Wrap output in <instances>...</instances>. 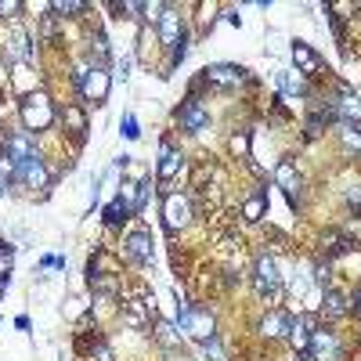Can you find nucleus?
Segmentation results:
<instances>
[{"label":"nucleus","mask_w":361,"mask_h":361,"mask_svg":"<svg viewBox=\"0 0 361 361\" xmlns=\"http://www.w3.org/2000/svg\"><path fill=\"white\" fill-rule=\"evenodd\" d=\"M18 116H22L29 134H40L54 123V105H51V98L44 94V90H33V94H25L18 102Z\"/></svg>","instance_id":"nucleus-1"},{"label":"nucleus","mask_w":361,"mask_h":361,"mask_svg":"<svg viewBox=\"0 0 361 361\" xmlns=\"http://www.w3.org/2000/svg\"><path fill=\"white\" fill-rule=\"evenodd\" d=\"M177 329L180 333H188L192 340H199V343H206V340H214L217 336V322H214V314L209 311H202V307H180V314H177Z\"/></svg>","instance_id":"nucleus-2"},{"label":"nucleus","mask_w":361,"mask_h":361,"mask_svg":"<svg viewBox=\"0 0 361 361\" xmlns=\"http://www.w3.org/2000/svg\"><path fill=\"white\" fill-rule=\"evenodd\" d=\"M340 340H336V333L333 329H325V325H318L314 333H311V343H307V357L311 361H340Z\"/></svg>","instance_id":"nucleus-3"},{"label":"nucleus","mask_w":361,"mask_h":361,"mask_svg":"<svg viewBox=\"0 0 361 361\" xmlns=\"http://www.w3.org/2000/svg\"><path fill=\"white\" fill-rule=\"evenodd\" d=\"M109 73L105 69H98V66H87V73H83V80L76 83L80 87V98L83 102H94V105H105V98H109Z\"/></svg>","instance_id":"nucleus-4"},{"label":"nucleus","mask_w":361,"mask_h":361,"mask_svg":"<svg viewBox=\"0 0 361 361\" xmlns=\"http://www.w3.org/2000/svg\"><path fill=\"white\" fill-rule=\"evenodd\" d=\"M253 286H257V293H260V296L279 293L282 275H279V260H275V257H267V253H260V257H257V267H253Z\"/></svg>","instance_id":"nucleus-5"},{"label":"nucleus","mask_w":361,"mask_h":361,"mask_svg":"<svg viewBox=\"0 0 361 361\" xmlns=\"http://www.w3.org/2000/svg\"><path fill=\"white\" fill-rule=\"evenodd\" d=\"M0 148L15 159V163H29V159H37V134H29V130H15L8 137H0Z\"/></svg>","instance_id":"nucleus-6"},{"label":"nucleus","mask_w":361,"mask_h":361,"mask_svg":"<svg viewBox=\"0 0 361 361\" xmlns=\"http://www.w3.org/2000/svg\"><path fill=\"white\" fill-rule=\"evenodd\" d=\"M177 127H180V130H188V134H199V130L209 127V112L202 109L199 98L188 94L185 102H180V109H177Z\"/></svg>","instance_id":"nucleus-7"},{"label":"nucleus","mask_w":361,"mask_h":361,"mask_svg":"<svg viewBox=\"0 0 361 361\" xmlns=\"http://www.w3.org/2000/svg\"><path fill=\"white\" fill-rule=\"evenodd\" d=\"M275 185L289 195V206H293V209H300V192H304V177H300V170H296V163H293V159H282V163L275 166Z\"/></svg>","instance_id":"nucleus-8"},{"label":"nucleus","mask_w":361,"mask_h":361,"mask_svg":"<svg viewBox=\"0 0 361 361\" xmlns=\"http://www.w3.org/2000/svg\"><path fill=\"white\" fill-rule=\"evenodd\" d=\"M152 318H156V304H152L145 293H134L127 304H123V322H127L130 329H145Z\"/></svg>","instance_id":"nucleus-9"},{"label":"nucleus","mask_w":361,"mask_h":361,"mask_svg":"<svg viewBox=\"0 0 361 361\" xmlns=\"http://www.w3.org/2000/svg\"><path fill=\"white\" fill-rule=\"evenodd\" d=\"M192 221V202L185 195H166L163 199V224L170 231H180V228H188Z\"/></svg>","instance_id":"nucleus-10"},{"label":"nucleus","mask_w":361,"mask_h":361,"mask_svg":"<svg viewBox=\"0 0 361 361\" xmlns=\"http://www.w3.org/2000/svg\"><path fill=\"white\" fill-rule=\"evenodd\" d=\"M246 80L250 76L243 66H206L202 69V83H209V87H238Z\"/></svg>","instance_id":"nucleus-11"},{"label":"nucleus","mask_w":361,"mask_h":361,"mask_svg":"<svg viewBox=\"0 0 361 361\" xmlns=\"http://www.w3.org/2000/svg\"><path fill=\"white\" fill-rule=\"evenodd\" d=\"M333 112H336L340 123H350V127L361 123V98L354 94L347 83H340V94H336V102H333Z\"/></svg>","instance_id":"nucleus-12"},{"label":"nucleus","mask_w":361,"mask_h":361,"mask_svg":"<svg viewBox=\"0 0 361 361\" xmlns=\"http://www.w3.org/2000/svg\"><path fill=\"white\" fill-rule=\"evenodd\" d=\"M314 329H318L314 314H296V318H289V340H293L296 354H307V343H311Z\"/></svg>","instance_id":"nucleus-13"},{"label":"nucleus","mask_w":361,"mask_h":361,"mask_svg":"<svg viewBox=\"0 0 361 361\" xmlns=\"http://www.w3.org/2000/svg\"><path fill=\"white\" fill-rule=\"evenodd\" d=\"M123 253L134 264H152V235L148 231H130L127 243H123Z\"/></svg>","instance_id":"nucleus-14"},{"label":"nucleus","mask_w":361,"mask_h":361,"mask_svg":"<svg viewBox=\"0 0 361 361\" xmlns=\"http://www.w3.org/2000/svg\"><path fill=\"white\" fill-rule=\"evenodd\" d=\"M275 83H279V90H282V98H286V102H296V98H307V94H311L307 76H300L296 69L279 73V76H275Z\"/></svg>","instance_id":"nucleus-15"},{"label":"nucleus","mask_w":361,"mask_h":361,"mask_svg":"<svg viewBox=\"0 0 361 361\" xmlns=\"http://www.w3.org/2000/svg\"><path fill=\"white\" fill-rule=\"evenodd\" d=\"M4 51H8V58H11V62H29V58H33V40H29V33H25V29H11V33H8V40H4Z\"/></svg>","instance_id":"nucleus-16"},{"label":"nucleus","mask_w":361,"mask_h":361,"mask_svg":"<svg viewBox=\"0 0 361 361\" xmlns=\"http://www.w3.org/2000/svg\"><path fill=\"white\" fill-rule=\"evenodd\" d=\"M18 180H22L25 188H47L51 185V173H47L44 159L37 156V159H29V163H18Z\"/></svg>","instance_id":"nucleus-17"},{"label":"nucleus","mask_w":361,"mask_h":361,"mask_svg":"<svg viewBox=\"0 0 361 361\" xmlns=\"http://www.w3.org/2000/svg\"><path fill=\"white\" fill-rule=\"evenodd\" d=\"M185 37V22H180V15L166 4L163 18H159V44L163 47H177V40Z\"/></svg>","instance_id":"nucleus-18"},{"label":"nucleus","mask_w":361,"mask_h":361,"mask_svg":"<svg viewBox=\"0 0 361 361\" xmlns=\"http://www.w3.org/2000/svg\"><path fill=\"white\" fill-rule=\"evenodd\" d=\"M293 62H296V73L300 76H314L318 69H322V54L314 51V47H307V44H293Z\"/></svg>","instance_id":"nucleus-19"},{"label":"nucleus","mask_w":361,"mask_h":361,"mask_svg":"<svg viewBox=\"0 0 361 361\" xmlns=\"http://www.w3.org/2000/svg\"><path fill=\"white\" fill-rule=\"evenodd\" d=\"M260 336H264V340H282V336H289V314H282V311L264 314V318H260Z\"/></svg>","instance_id":"nucleus-20"},{"label":"nucleus","mask_w":361,"mask_h":361,"mask_svg":"<svg viewBox=\"0 0 361 361\" xmlns=\"http://www.w3.org/2000/svg\"><path fill=\"white\" fill-rule=\"evenodd\" d=\"M62 123H66V130L73 134V141H76V145H83V141H87V112H83L80 105H69V109L62 112Z\"/></svg>","instance_id":"nucleus-21"},{"label":"nucleus","mask_w":361,"mask_h":361,"mask_svg":"<svg viewBox=\"0 0 361 361\" xmlns=\"http://www.w3.org/2000/svg\"><path fill=\"white\" fill-rule=\"evenodd\" d=\"M322 314H325V318H343V314H350V300H347L343 293H336V289H329V293L322 296Z\"/></svg>","instance_id":"nucleus-22"},{"label":"nucleus","mask_w":361,"mask_h":361,"mask_svg":"<svg viewBox=\"0 0 361 361\" xmlns=\"http://www.w3.org/2000/svg\"><path fill=\"white\" fill-rule=\"evenodd\" d=\"M347 250H350V238H347L343 231H325V235H322V253H325V260L343 257Z\"/></svg>","instance_id":"nucleus-23"},{"label":"nucleus","mask_w":361,"mask_h":361,"mask_svg":"<svg viewBox=\"0 0 361 361\" xmlns=\"http://www.w3.org/2000/svg\"><path fill=\"white\" fill-rule=\"evenodd\" d=\"M180 173V156L163 141V159H159V185H170V180Z\"/></svg>","instance_id":"nucleus-24"},{"label":"nucleus","mask_w":361,"mask_h":361,"mask_svg":"<svg viewBox=\"0 0 361 361\" xmlns=\"http://www.w3.org/2000/svg\"><path fill=\"white\" fill-rule=\"evenodd\" d=\"M264 214H267V192L257 188V192L246 199V206H243V217H246L250 224H257V221H264Z\"/></svg>","instance_id":"nucleus-25"},{"label":"nucleus","mask_w":361,"mask_h":361,"mask_svg":"<svg viewBox=\"0 0 361 361\" xmlns=\"http://www.w3.org/2000/svg\"><path fill=\"white\" fill-rule=\"evenodd\" d=\"M130 214H134V209L127 206V199H123V195H116V199L105 206V224H109V228H119V224H123Z\"/></svg>","instance_id":"nucleus-26"},{"label":"nucleus","mask_w":361,"mask_h":361,"mask_svg":"<svg viewBox=\"0 0 361 361\" xmlns=\"http://www.w3.org/2000/svg\"><path fill=\"white\" fill-rule=\"evenodd\" d=\"M156 340H159V347H166V350H173L177 347V325L173 322H163V318H156Z\"/></svg>","instance_id":"nucleus-27"},{"label":"nucleus","mask_w":361,"mask_h":361,"mask_svg":"<svg viewBox=\"0 0 361 361\" xmlns=\"http://www.w3.org/2000/svg\"><path fill=\"white\" fill-rule=\"evenodd\" d=\"M90 58H94L98 69H105V62H109V40H105V33L90 37Z\"/></svg>","instance_id":"nucleus-28"},{"label":"nucleus","mask_w":361,"mask_h":361,"mask_svg":"<svg viewBox=\"0 0 361 361\" xmlns=\"http://www.w3.org/2000/svg\"><path fill=\"white\" fill-rule=\"evenodd\" d=\"M340 141H343V148H347V152L361 156V130H357V127H350V123H340Z\"/></svg>","instance_id":"nucleus-29"},{"label":"nucleus","mask_w":361,"mask_h":361,"mask_svg":"<svg viewBox=\"0 0 361 361\" xmlns=\"http://www.w3.org/2000/svg\"><path fill=\"white\" fill-rule=\"evenodd\" d=\"M8 180H18V163L0 148V185H8Z\"/></svg>","instance_id":"nucleus-30"},{"label":"nucleus","mask_w":361,"mask_h":361,"mask_svg":"<svg viewBox=\"0 0 361 361\" xmlns=\"http://www.w3.org/2000/svg\"><path fill=\"white\" fill-rule=\"evenodd\" d=\"M51 11H54L58 18H66V15H80V11H87V4H83V0H58V4H51Z\"/></svg>","instance_id":"nucleus-31"},{"label":"nucleus","mask_w":361,"mask_h":361,"mask_svg":"<svg viewBox=\"0 0 361 361\" xmlns=\"http://www.w3.org/2000/svg\"><path fill=\"white\" fill-rule=\"evenodd\" d=\"M202 350H206V357H209V361H228V350H224V343H221L217 336H214V340H206V343H202Z\"/></svg>","instance_id":"nucleus-32"},{"label":"nucleus","mask_w":361,"mask_h":361,"mask_svg":"<svg viewBox=\"0 0 361 361\" xmlns=\"http://www.w3.org/2000/svg\"><path fill=\"white\" fill-rule=\"evenodd\" d=\"M119 130H123V137H127V141H137V137H141L137 116H130V112H127V116H123V123H119Z\"/></svg>","instance_id":"nucleus-33"},{"label":"nucleus","mask_w":361,"mask_h":361,"mask_svg":"<svg viewBox=\"0 0 361 361\" xmlns=\"http://www.w3.org/2000/svg\"><path fill=\"white\" fill-rule=\"evenodd\" d=\"M87 357H90V361H116V357H112V347L105 343V336H102L94 347H90V354H87Z\"/></svg>","instance_id":"nucleus-34"},{"label":"nucleus","mask_w":361,"mask_h":361,"mask_svg":"<svg viewBox=\"0 0 361 361\" xmlns=\"http://www.w3.org/2000/svg\"><path fill=\"white\" fill-rule=\"evenodd\" d=\"M185 54H188V37H180V40H177V47H170V66H166V69L180 66V62H185Z\"/></svg>","instance_id":"nucleus-35"},{"label":"nucleus","mask_w":361,"mask_h":361,"mask_svg":"<svg viewBox=\"0 0 361 361\" xmlns=\"http://www.w3.org/2000/svg\"><path fill=\"white\" fill-rule=\"evenodd\" d=\"M148 195H152V185H148V180H137V195H134V214H141V209H145Z\"/></svg>","instance_id":"nucleus-36"},{"label":"nucleus","mask_w":361,"mask_h":361,"mask_svg":"<svg viewBox=\"0 0 361 361\" xmlns=\"http://www.w3.org/2000/svg\"><path fill=\"white\" fill-rule=\"evenodd\" d=\"M228 145H231V152H235V156H243V159L250 156V134H235Z\"/></svg>","instance_id":"nucleus-37"},{"label":"nucleus","mask_w":361,"mask_h":361,"mask_svg":"<svg viewBox=\"0 0 361 361\" xmlns=\"http://www.w3.org/2000/svg\"><path fill=\"white\" fill-rule=\"evenodd\" d=\"M18 11H22L18 0H0V18H15Z\"/></svg>","instance_id":"nucleus-38"},{"label":"nucleus","mask_w":361,"mask_h":361,"mask_svg":"<svg viewBox=\"0 0 361 361\" xmlns=\"http://www.w3.org/2000/svg\"><path fill=\"white\" fill-rule=\"evenodd\" d=\"M163 11H166V4H145V18H148V22H159Z\"/></svg>","instance_id":"nucleus-39"},{"label":"nucleus","mask_w":361,"mask_h":361,"mask_svg":"<svg viewBox=\"0 0 361 361\" xmlns=\"http://www.w3.org/2000/svg\"><path fill=\"white\" fill-rule=\"evenodd\" d=\"M66 314H69V318H80V314H87V300H69Z\"/></svg>","instance_id":"nucleus-40"},{"label":"nucleus","mask_w":361,"mask_h":361,"mask_svg":"<svg viewBox=\"0 0 361 361\" xmlns=\"http://www.w3.org/2000/svg\"><path fill=\"white\" fill-rule=\"evenodd\" d=\"M54 33H58V15H47V18H44V37L51 40Z\"/></svg>","instance_id":"nucleus-41"},{"label":"nucleus","mask_w":361,"mask_h":361,"mask_svg":"<svg viewBox=\"0 0 361 361\" xmlns=\"http://www.w3.org/2000/svg\"><path fill=\"white\" fill-rule=\"evenodd\" d=\"M347 202H350V206H354V209H357V206H361V188H357V185H354V188H350V192H347Z\"/></svg>","instance_id":"nucleus-42"},{"label":"nucleus","mask_w":361,"mask_h":361,"mask_svg":"<svg viewBox=\"0 0 361 361\" xmlns=\"http://www.w3.org/2000/svg\"><path fill=\"white\" fill-rule=\"evenodd\" d=\"M289 361H311V357H307V354H293Z\"/></svg>","instance_id":"nucleus-43"},{"label":"nucleus","mask_w":361,"mask_h":361,"mask_svg":"<svg viewBox=\"0 0 361 361\" xmlns=\"http://www.w3.org/2000/svg\"><path fill=\"white\" fill-rule=\"evenodd\" d=\"M4 286H8V279H0V300H4Z\"/></svg>","instance_id":"nucleus-44"},{"label":"nucleus","mask_w":361,"mask_h":361,"mask_svg":"<svg viewBox=\"0 0 361 361\" xmlns=\"http://www.w3.org/2000/svg\"><path fill=\"white\" fill-rule=\"evenodd\" d=\"M0 195H4V185H0Z\"/></svg>","instance_id":"nucleus-45"}]
</instances>
